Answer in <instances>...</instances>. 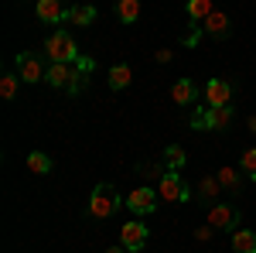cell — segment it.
Wrapping results in <instances>:
<instances>
[{
  "label": "cell",
  "mask_w": 256,
  "mask_h": 253,
  "mask_svg": "<svg viewBox=\"0 0 256 253\" xmlns=\"http://www.w3.org/2000/svg\"><path fill=\"white\" fill-rule=\"evenodd\" d=\"M44 55H48V62H79V45H76V38L68 35V31H55L52 38L44 41Z\"/></svg>",
  "instance_id": "1"
},
{
  "label": "cell",
  "mask_w": 256,
  "mask_h": 253,
  "mask_svg": "<svg viewBox=\"0 0 256 253\" xmlns=\"http://www.w3.org/2000/svg\"><path fill=\"white\" fill-rule=\"evenodd\" d=\"M232 123V106H202L192 117L195 130H226Z\"/></svg>",
  "instance_id": "2"
},
{
  "label": "cell",
  "mask_w": 256,
  "mask_h": 253,
  "mask_svg": "<svg viewBox=\"0 0 256 253\" xmlns=\"http://www.w3.org/2000/svg\"><path fill=\"white\" fill-rule=\"evenodd\" d=\"M120 205V192L116 185H110V181H102L92 188V198H89V212L96 215V219H106V215H113Z\"/></svg>",
  "instance_id": "3"
},
{
  "label": "cell",
  "mask_w": 256,
  "mask_h": 253,
  "mask_svg": "<svg viewBox=\"0 0 256 253\" xmlns=\"http://www.w3.org/2000/svg\"><path fill=\"white\" fill-rule=\"evenodd\" d=\"M158 195H160V202H168V205H174V202H188V198H192L188 185L181 181L178 171H164V175L158 178Z\"/></svg>",
  "instance_id": "4"
},
{
  "label": "cell",
  "mask_w": 256,
  "mask_h": 253,
  "mask_svg": "<svg viewBox=\"0 0 256 253\" xmlns=\"http://www.w3.org/2000/svg\"><path fill=\"white\" fill-rule=\"evenodd\" d=\"M14 65H18L20 82H41V79L48 76V69H44V62H41L38 52H18Z\"/></svg>",
  "instance_id": "5"
},
{
  "label": "cell",
  "mask_w": 256,
  "mask_h": 253,
  "mask_svg": "<svg viewBox=\"0 0 256 253\" xmlns=\"http://www.w3.org/2000/svg\"><path fill=\"white\" fill-rule=\"evenodd\" d=\"M208 226H212V229H222V233L239 229V209L236 205H226V202H216V205L208 209Z\"/></svg>",
  "instance_id": "6"
},
{
  "label": "cell",
  "mask_w": 256,
  "mask_h": 253,
  "mask_svg": "<svg viewBox=\"0 0 256 253\" xmlns=\"http://www.w3.org/2000/svg\"><path fill=\"white\" fill-rule=\"evenodd\" d=\"M158 198L160 195L154 192L150 185H140V188H134V192L126 195V205L137 215H147V212H158Z\"/></svg>",
  "instance_id": "7"
},
{
  "label": "cell",
  "mask_w": 256,
  "mask_h": 253,
  "mask_svg": "<svg viewBox=\"0 0 256 253\" xmlns=\"http://www.w3.org/2000/svg\"><path fill=\"white\" fill-rule=\"evenodd\" d=\"M120 243L126 246L130 253H137V250H144L147 246V226L144 222H123V229H120Z\"/></svg>",
  "instance_id": "8"
},
{
  "label": "cell",
  "mask_w": 256,
  "mask_h": 253,
  "mask_svg": "<svg viewBox=\"0 0 256 253\" xmlns=\"http://www.w3.org/2000/svg\"><path fill=\"white\" fill-rule=\"evenodd\" d=\"M229 99H232V82H226V79L205 82V106H229Z\"/></svg>",
  "instance_id": "9"
},
{
  "label": "cell",
  "mask_w": 256,
  "mask_h": 253,
  "mask_svg": "<svg viewBox=\"0 0 256 253\" xmlns=\"http://www.w3.org/2000/svg\"><path fill=\"white\" fill-rule=\"evenodd\" d=\"M38 18L44 21V24H58V21L68 18V11H65V4L62 0H38Z\"/></svg>",
  "instance_id": "10"
},
{
  "label": "cell",
  "mask_w": 256,
  "mask_h": 253,
  "mask_svg": "<svg viewBox=\"0 0 256 253\" xmlns=\"http://www.w3.org/2000/svg\"><path fill=\"white\" fill-rule=\"evenodd\" d=\"M202 35H212V38H226L229 35V18L222 11H212L208 18L202 21Z\"/></svg>",
  "instance_id": "11"
},
{
  "label": "cell",
  "mask_w": 256,
  "mask_h": 253,
  "mask_svg": "<svg viewBox=\"0 0 256 253\" xmlns=\"http://www.w3.org/2000/svg\"><path fill=\"white\" fill-rule=\"evenodd\" d=\"M171 99H174L178 106H192V103L198 99L195 82H192V79H178L174 86H171Z\"/></svg>",
  "instance_id": "12"
},
{
  "label": "cell",
  "mask_w": 256,
  "mask_h": 253,
  "mask_svg": "<svg viewBox=\"0 0 256 253\" xmlns=\"http://www.w3.org/2000/svg\"><path fill=\"white\" fill-rule=\"evenodd\" d=\"M65 21H72L76 28H89L96 21V7L92 4H76V7H68V18Z\"/></svg>",
  "instance_id": "13"
},
{
  "label": "cell",
  "mask_w": 256,
  "mask_h": 253,
  "mask_svg": "<svg viewBox=\"0 0 256 253\" xmlns=\"http://www.w3.org/2000/svg\"><path fill=\"white\" fill-rule=\"evenodd\" d=\"M218 195H222V185H218L216 175H205L202 181H198V198H202L205 205H216Z\"/></svg>",
  "instance_id": "14"
},
{
  "label": "cell",
  "mask_w": 256,
  "mask_h": 253,
  "mask_svg": "<svg viewBox=\"0 0 256 253\" xmlns=\"http://www.w3.org/2000/svg\"><path fill=\"white\" fill-rule=\"evenodd\" d=\"M216 178H218V185H222V192H232V195H239V192H242V181H239V171L232 168V164H222Z\"/></svg>",
  "instance_id": "15"
},
{
  "label": "cell",
  "mask_w": 256,
  "mask_h": 253,
  "mask_svg": "<svg viewBox=\"0 0 256 253\" xmlns=\"http://www.w3.org/2000/svg\"><path fill=\"white\" fill-rule=\"evenodd\" d=\"M216 7H212V0H188V24L192 28H202V21L208 18Z\"/></svg>",
  "instance_id": "16"
},
{
  "label": "cell",
  "mask_w": 256,
  "mask_h": 253,
  "mask_svg": "<svg viewBox=\"0 0 256 253\" xmlns=\"http://www.w3.org/2000/svg\"><path fill=\"white\" fill-rule=\"evenodd\" d=\"M184 164H188L184 147H181V144H168V147H164V168H168V171H181Z\"/></svg>",
  "instance_id": "17"
},
{
  "label": "cell",
  "mask_w": 256,
  "mask_h": 253,
  "mask_svg": "<svg viewBox=\"0 0 256 253\" xmlns=\"http://www.w3.org/2000/svg\"><path fill=\"white\" fill-rule=\"evenodd\" d=\"M232 253H256L253 229H232Z\"/></svg>",
  "instance_id": "18"
},
{
  "label": "cell",
  "mask_w": 256,
  "mask_h": 253,
  "mask_svg": "<svg viewBox=\"0 0 256 253\" xmlns=\"http://www.w3.org/2000/svg\"><path fill=\"white\" fill-rule=\"evenodd\" d=\"M110 89H126V86H130V82H134V72H130V65H123V62H120V65H113V69H110Z\"/></svg>",
  "instance_id": "19"
},
{
  "label": "cell",
  "mask_w": 256,
  "mask_h": 253,
  "mask_svg": "<svg viewBox=\"0 0 256 253\" xmlns=\"http://www.w3.org/2000/svg\"><path fill=\"white\" fill-rule=\"evenodd\" d=\"M52 168H55V164H52V157L44 154V151H31V154H28V171H31V175H48Z\"/></svg>",
  "instance_id": "20"
},
{
  "label": "cell",
  "mask_w": 256,
  "mask_h": 253,
  "mask_svg": "<svg viewBox=\"0 0 256 253\" xmlns=\"http://www.w3.org/2000/svg\"><path fill=\"white\" fill-rule=\"evenodd\" d=\"M116 14H120V24H137L140 21V0H120Z\"/></svg>",
  "instance_id": "21"
},
{
  "label": "cell",
  "mask_w": 256,
  "mask_h": 253,
  "mask_svg": "<svg viewBox=\"0 0 256 253\" xmlns=\"http://www.w3.org/2000/svg\"><path fill=\"white\" fill-rule=\"evenodd\" d=\"M18 72H4V79H0V96L4 99H14L18 96Z\"/></svg>",
  "instance_id": "22"
},
{
  "label": "cell",
  "mask_w": 256,
  "mask_h": 253,
  "mask_svg": "<svg viewBox=\"0 0 256 253\" xmlns=\"http://www.w3.org/2000/svg\"><path fill=\"white\" fill-rule=\"evenodd\" d=\"M239 168H242V175H250L256 181V147H250L246 154L239 157Z\"/></svg>",
  "instance_id": "23"
},
{
  "label": "cell",
  "mask_w": 256,
  "mask_h": 253,
  "mask_svg": "<svg viewBox=\"0 0 256 253\" xmlns=\"http://www.w3.org/2000/svg\"><path fill=\"white\" fill-rule=\"evenodd\" d=\"M195 239H198V243H208V239H212V226H208V222H205V226H198Z\"/></svg>",
  "instance_id": "24"
},
{
  "label": "cell",
  "mask_w": 256,
  "mask_h": 253,
  "mask_svg": "<svg viewBox=\"0 0 256 253\" xmlns=\"http://www.w3.org/2000/svg\"><path fill=\"white\" fill-rule=\"evenodd\" d=\"M158 62H160V65H164V62H171V48H160V52H158Z\"/></svg>",
  "instance_id": "25"
},
{
  "label": "cell",
  "mask_w": 256,
  "mask_h": 253,
  "mask_svg": "<svg viewBox=\"0 0 256 253\" xmlns=\"http://www.w3.org/2000/svg\"><path fill=\"white\" fill-rule=\"evenodd\" d=\"M106 253H126V246L120 243V246H110V250H106Z\"/></svg>",
  "instance_id": "26"
},
{
  "label": "cell",
  "mask_w": 256,
  "mask_h": 253,
  "mask_svg": "<svg viewBox=\"0 0 256 253\" xmlns=\"http://www.w3.org/2000/svg\"><path fill=\"white\" fill-rule=\"evenodd\" d=\"M246 127H250V130L256 134V117H250V120H246Z\"/></svg>",
  "instance_id": "27"
}]
</instances>
